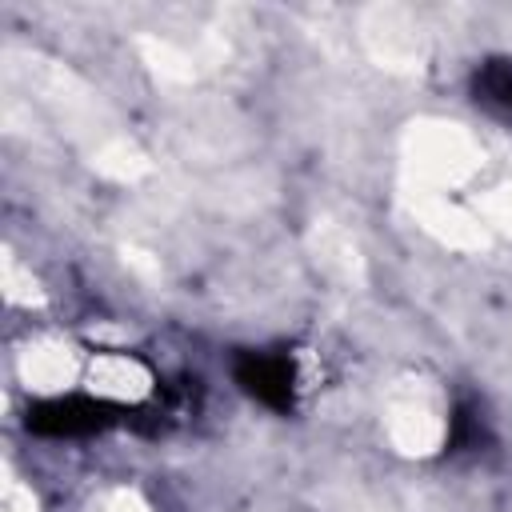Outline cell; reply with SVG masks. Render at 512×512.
Returning <instances> with one entry per match:
<instances>
[{
	"label": "cell",
	"instance_id": "1",
	"mask_svg": "<svg viewBox=\"0 0 512 512\" xmlns=\"http://www.w3.org/2000/svg\"><path fill=\"white\" fill-rule=\"evenodd\" d=\"M104 424H112V408H104L100 400H84V396L48 400L28 412V428L44 436H80V432H100Z\"/></svg>",
	"mask_w": 512,
	"mask_h": 512
},
{
	"label": "cell",
	"instance_id": "2",
	"mask_svg": "<svg viewBox=\"0 0 512 512\" xmlns=\"http://www.w3.org/2000/svg\"><path fill=\"white\" fill-rule=\"evenodd\" d=\"M236 380L244 384L248 396H256L268 408H292V364L284 356L268 352H248L236 360Z\"/></svg>",
	"mask_w": 512,
	"mask_h": 512
},
{
	"label": "cell",
	"instance_id": "3",
	"mask_svg": "<svg viewBox=\"0 0 512 512\" xmlns=\"http://www.w3.org/2000/svg\"><path fill=\"white\" fill-rule=\"evenodd\" d=\"M472 92L484 112L512 124V60H484L472 76Z\"/></svg>",
	"mask_w": 512,
	"mask_h": 512
}]
</instances>
